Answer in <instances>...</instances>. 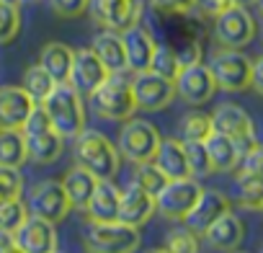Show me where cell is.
<instances>
[{"mask_svg":"<svg viewBox=\"0 0 263 253\" xmlns=\"http://www.w3.org/2000/svg\"><path fill=\"white\" fill-rule=\"evenodd\" d=\"M75 160L78 166L88 168L98 181H114L121 166V155L116 145L96 130H83L75 137Z\"/></svg>","mask_w":263,"mask_h":253,"instance_id":"1","label":"cell"},{"mask_svg":"<svg viewBox=\"0 0 263 253\" xmlns=\"http://www.w3.org/2000/svg\"><path fill=\"white\" fill-rule=\"evenodd\" d=\"M52 119V130L65 137V140H75L83 130H85V103H83V93H78L70 83H57L54 91L49 93V98L42 103Z\"/></svg>","mask_w":263,"mask_h":253,"instance_id":"2","label":"cell"},{"mask_svg":"<svg viewBox=\"0 0 263 253\" xmlns=\"http://www.w3.org/2000/svg\"><path fill=\"white\" fill-rule=\"evenodd\" d=\"M88 98H90L93 111L106 121H126L137 111L132 83L126 78H121V73H111Z\"/></svg>","mask_w":263,"mask_h":253,"instance_id":"3","label":"cell"},{"mask_svg":"<svg viewBox=\"0 0 263 253\" xmlns=\"http://www.w3.org/2000/svg\"><path fill=\"white\" fill-rule=\"evenodd\" d=\"M83 245L88 253H135L140 248V227H132L121 220H88L83 230Z\"/></svg>","mask_w":263,"mask_h":253,"instance_id":"4","label":"cell"},{"mask_svg":"<svg viewBox=\"0 0 263 253\" xmlns=\"http://www.w3.org/2000/svg\"><path fill=\"white\" fill-rule=\"evenodd\" d=\"M209 70L214 75L217 91L227 93H242L250 88V75H253V60L242 55L240 49H217L209 60Z\"/></svg>","mask_w":263,"mask_h":253,"instance_id":"5","label":"cell"},{"mask_svg":"<svg viewBox=\"0 0 263 253\" xmlns=\"http://www.w3.org/2000/svg\"><path fill=\"white\" fill-rule=\"evenodd\" d=\"M212 124H214V132H222L235 142L240 158L260 145L255 137V124H253L250 114L237 103H219L212 114Z\"/></svg>","mask_w":263,"mask_h":253,"instance_id":"6","label":"cell"},{"mask_svg":"<svg viewBox=\"0 0 263 253\" xmlns=\"http://www.w3.org/2000/svg\"><path fill=\"white\" fill-rule=\"evenodd\" d=\"M160 145V132L155 124L145 119H126V124L119 132V155L129 163H145L155 158V150Z\"/></svg>","mask_w":263,"mask_h":253,"instance_id":"7","label":"cell"},{"mask_svg":"<svg viewBox=\"0 0 263 253\" xmlns=\"http://www.w3.org/2000/svg\"><path fill=\"white\" fill-rule=\"evenodd\" d=\"M258 34L255 19L245 6H230L219 16H214V39L227 49H242L248 47Z\"/></svg>","mask_w":263,"mask_h":253,"instance_id":"8","label":"cell"},{"mask_svg":"<svg viewBox=\"0 0 263 253\" xmlns=\"http://www.w3.org/2000/svg\"><path fill=\"white\" fill-rule=\"evenodd\" d=\"M201 191H204V186L194 176L168 181L163 186V191L155 196V212H160L165 220L181 222L191 212V207L196 204V199H199Z\"/></svg>","mask_w":263,"mask_h":253,"instance_id":"9","label":"cell"},{"mask_svg":"<svg viewBox=\"0 0 263 253\" xmlns=\"http://www.w3.org/2000/svg\"><path fill=\"white\" fill-rule=\"evenodd\" d=\"M88 11L98 26L121 34L142 21L145 0H90Z\"/></svg>","mask_w":263,"mask_h":253,"instance_id":"10","label":"cell"},{"mask_svg":"<svg viewBox=\"0 0 263 253\" xmlns=\"http://www.w3.org/2000/svg\"><path fill=\"white\" fill-rule=\"evenodd\" d=\"M129 83H132V93H135L137 109H142V111H160V109L171 106L176 98V83L171 78L153 73V70L135 73V78Z\"/></svg>","mask_w":263,"mask_h":253,"instance_id":"11","label":"cell"},{"mask_svg":"<svg viewBox=\"0 0 263 253\" xmlns=\"http://www.w3.org/2000/svg\"><path fill=\"white\" fill-rule=\"evenodd\" d=\"M70 202L57 178H44L29 191V214L42 217L52 225L62 222L70 214Z\"/></svg>","mask_w":263,"mask_h":253,"instance_id":"12","label":"cell"},{"mask_svg":"<svg viewBox=\"0 0 263 253\" xmlns=\"http://www.w3.org/2000/svg\"><path fill=\"white\" fill-rule=\"evenodd\" d=\"M173 83H176V96L183 98L191 106H201V103L212 101L214 93H217L214 75H212L209 65H204V62L181 67V73L176 75Z\"/></svg>","mask_w":263,"mask_h":253,"instance_id":"13","label":"cell"},{"mask_svg":"<svg viewBox=\"0 0 263 253\" xmlns=\"http://www.w3.org/2000/svg\"><path fill=\"white\" fill-rule=\"evenodd\" d=\"M108 75H111V73L106 70V65L98 60V55H96L90 47L75 49V52H72V67H70L67 83H70L78 93L90 96Z\"/></svg>","mask_w":263,"mask_h":253,"instance_id":"14","label":"cell"},{"mask_svg":"<svg viewBox=\"0 0 263 253\" xmlns=\"http://www.w3.org/2000/svg\"><path fill=\"white\" fill-rule=\"evenodd\" d=\"M232 209V202H230V196L227 194H222V191H217V189H204L201 194H199V199H196V204L191 207V212L181 220L186 227H191L199 238L206 232V227L214 222V220H219L224 212H230Z\"/></svg>","mask_w":263,"mask_h":253,"instance_id":"15","label":"cell"},{"mask_svg":"<svg viewBox=\"0 0 263 253\" xmlns=\"http://www.w3.org/2000/svg\"><path fill=\"white\" fill-rule=\"evenodd\" d=\"M16 248H21L24 253H52L57 250V230L52 222L29 214L24 220V225L13 232Z\"/></svg>","mask_w":263,"mask_h":253,"instance_id":"16","label":"cell"},{"mask_svg":"<svg viewBox=\"0 0 263 253\" xmlns=\"http://www.w3.org/2000/svg\"><path fill=\"white\" fill-rule=\"evenodd\" d=\"M121 44H124L126 70H132V73L150 70V60H153V52H155L158 44L142 24H135L126 31H121Z\"/></svg>","mask_w":263,"mask_h":253,"instance_id":"17","label":"cell"},{"mask_svg":"<svg viewBox=\"0 0 263 253\" xmlns=\"http://www.w3.org/2000/svg\"><path fill=\"white\" fill-rule=\"evenodd\" d=\"M153 214H155V196L140 189L135 181L119 191V220L121 222L132 227H142Z\"/></svg>","mask_w":263,"mask_h":253,"instance_id":"18","label":"cell"},{"mask_svg":"<svg viewBox=\"0 0 263 253\" xmlns=\"http://www.w3.org/2000/svg\"><path fill=\"white\" fill-rule=\"evenodd\" d=\"M34 106L21 85H0V130H21Z\"/></svg>","mask_w":263,"mask_h":253,"instance_id":"19","label":"cell"},{"mask_svg":"<svg viewBox=\"0 0 263 253\" xmlns=\"http://www.w3.org/2000/svg\"><path fill=\"white\" fill-rule=\"evenodd\" d=\"M201 238H204L214 250L230 253V250L240 248V243L245 240V225H242V220L230 209V212H224L219 220H214Z\"/></svg>","mask_w":263,"mask_h":253,"instance_id":"20","label":"cell"},{"mask_svg":"<svg viewBox=\"0 0 263 253\" xmlns=\"http://www.w3.org/2000/svg\"><path fill=\"white\" fill-rule=\"evenodd\" d=\"M153 163L165 173L168 181L189 178L191 176L189 160H186V150H183V140H178V137H160V145L155 150Z\"/></svg>","mask_w":263,"mask_h":253,"instance_id":"21","label":"cell"},{"mask_svg":"<svg viewBox=\"0 0 263 253\" xmlns=\"http://www.w3.org/2000/svg\"><path fill=\"white\" fill-rule=\"evenodd\" d=\"M60 184H62V189H65V194H67L70 207L85 212V207H88V202H90V196H93V191H96V186H98V178H96L88 168H83V166L75 163L72 168H67V173L62 176Z\"/></svg>","mask_w":263,"mask_h":253,"instance_id":"22","label":"cell"},{"mask_svg":"<svg viewBox=\"0 0 263 253\" xmlns=\"http://www.w3.org/2000/svg\"><path fill=\"white\" fill-rule=\"evenodd\" d=\"M88 220L96 222H114L119 220V189L114 186V181H98L88 207H85Z\"/></svg>","mask_w":263,"mask_h":253,"instance_id":"23","label":"cell"},{"mask_svg":"<svg viewBox=\"0 0 263 253\" xmlns=\"http://www.w3.org/2000/svg\"><path fill=\"white\" fill-rule=\"evenodd\" d=\"M90 49L98 55V60L106 65L108 73H124L126 70V57H124V44H121V34L116 31H98L93 37Z\"/></svg>","mask_w":263,"mask_h":253,"instance_id":"24","label":"cell"},{"mask_svg":"<svg viewBox=\"0 0 263 253\" xmlns=\"http://www.w3.org/2000/svg\"><path fill=\"white\" fill-rule=\"evenodd\" d=\"M204 148L209 153V160H212V168L214 173H230L240 166V153L235 148V142L222 135V132H212L206 140H204Z\"/></svg>","mask_w":263,"mask_h":253,"instance_id":"25","label":"cell"},{"mask_svg":"<svg viewBox=\"0 0 263 253\" xmlns=\"http://www.w3.org/2000/svg\"><path fill=\"white\" fill-rule=\"evenodd\" d=\"M72 52L67 44L62 42H49L44 44L42 55H39V65L57 80V83H67L70 78V67H72Z\"/></svg>","mask_w":263,"mask_h":253,"instance_id":"26","label":"cell"},{"mask_svg":"<svg viewBox=\"0 0 263 253\" xmlns=\"http://www.w3.org/2000/svg\"><path fill=\"white\" fill-rule=\"evenodd\" d=\"M62 150H65V137H60L54 130L26 137V155H29V160H34L39 166L54 163L62 155Z\"/></svg>","mask_w":263,"mask_h":253,"instance_id":"27","label":"cell"},{"mask_svg":"<svg viewBox=\"0 0 263 253\" xmlns=\"http://www.w3.org/2000/svg\"><path fill=\"white\" fill-rule=\"evenodd\" d=\"M232 196L245 209H260L263 207V176L253 173V171H240L237 168Z\"/></svg>","mask_w":263,"mask_h":253,"instance_id":"28","label":"cell"},{"mask_svg":"<svg viewBox=\"0 0 263 253\" xmlns=\"http://www.w3.org/2000/svg\"><path fill=\"white\" fill-rule=\"evenodd\" d=\"M29 160L26 137L21 130H0V166L21 168Z\"/></svg>","mask_w":263,"mask_h":253,"instance_id":"29","label":"cell"},{"mask_svg":"<svg viewBox=\"0 0 263 253\" xmlns=\"http://www.w3.org/2000/svg\"><path fill=\"white\" fill-rule=\"evenodd\" d=\"M54 85H57V80H54L39 62L31 65V67H26V73H24V78H21V88L31 96L34 103H44V101L49 98V93L54 91Z\"/></svg>","mask_w":263,"mask_h":253,"instance_id":"30","label":"cell"},{"mask_svg":"<svg viewBox=\"0 0 263 253\" xmlns=\"http://www.w3.org/2000/svg\"><path fill=\"white\" fill-rule=\"evenodd\" d=\"M178 132L183 142H204L212 132H214V124H212V114L204 111H189L181 116L178 124Z\"/></svg>","mask_w":263,"mask_h":253,"instance_id":"31","label":"cell"},{"mask_svg":"<svg viewBox=\"0 0 263 253\" xmlns=\"http://www.w3.org/2000/svg\"><path fill=\"white\" fill-rule=\"evenodd\" d=\"M132 181H135L140 189H145L147 194L158 196L163 191V186L168 184L165 173L153 163V160H145V163H135V176H132Z\"/></svg>","mask_w":263,"mask_h":253,"instance_id":"32","label":"cell"},{"mask_svg":"<svg viewBox=\"0 0 263 253\" xmlns=\"http://www.w3.org/2000/svg\"><path fill=\"white\" fill-rule=\"evenodd\" d=\"M163 248L168 253H199V235L191 227H186V225L171 227L165 232Z\"/></svg>","mask_w":263,"mask_h":253,"instance_id":"33","label":"cell"},{"mask_svg":"<svg viewBox=\"0 0 263 253\" xmlns=\"http://www.w3.org/2000/svg\"><path fill=\"white\" fill-rule=\"evenodd\" d=\"M150 70L158 73V75H163V78L176 80V75L181 73V65H178L176 49L168 47V44H158L155 52H153V60H150Z\"/></svg>","mask_w":263,"mask_h":253,"instance_id":"34","label":"cell"},{"mask_svg":"<svg viewBox=\"0 0 263 253\" xmlns=\"http://www.w3.org/2000/svg\"><path fill=\"white\" fill-rule=\"evenodd\" d=\"M183 150H186V160H189V171L194 178H206L214 173L212 168V160H209V153L204 148V142H183Z\"/></svg>","mask_w":263,"mask_h":253,"instance_id":"35","label":"cell"},{"mask_svg":"<svg viewBox=\"0 0 263 253\" xmlns=\"http://www.w3.org/2000/svg\"><path fill=\"white\" fill-rule=\"evenodd\" d=\"M26 217H29V207L21 199H6L0 204V230L16 232Z\"/></svg>","mask_w":263,"mask_h":253,"instance_id":"36","label":"cell"},{"mask_svg":"<svg viewBox=\"0 0 263 253\" xmlns=\"http://www.w3.org/2000/svg\"><path fill=\"white\" fill-rule=\"evenodd\" d=\"M21 31V11L18 6L3 3L0 0V44H8L18 37Z\"/></svg>","mask_w":263,"mask_h":253,"instance_id":"37","label":"cell"},{"mask_svg":"<svg viewBox=\"0 0 263 253\" xmlns=\"http://www.w3.org/2000/svg\"><path fill=\"white\" fill-rule=\"evenodd\" d=\"M24 191V176L18 168L0 166V199H21Z\"/></svg>","mask_w":263,"mask_h":253,"instance_id":"38","label":"cell"},{"mask_svg":"<svg viewBox=\"0 0 263 253\" xmlns=\"http://www.w3.org/2000/svg\"><path fill=\"white\" fill-rule=\"evenodd\" d=\"M52 130V119L47 114V109L42 103H36L31 109V114L26 116V121L21 124V132L24 137H34V135H42V132H49Z\"/></svg>","mask_w":263,"mask_h":253,"instance_id":"39","label":"cell"},{"mask_svg":"<svg viewBox=\"0 0 263 253\" xmlns=\"http://www.w3.org/2000/svg\"><path fill=\"white\" fill-rule=\"evenodd\" d=\"M49 3H52V11L60 19H78L88 11L90 0H49Z\"/></svg>","mask_w":263,"mask_h":253,"instance_id":"40","label":"cell"},{"mask_svg":"<svg viewBox=\"0 0 263 253\" xmlns=\"http://www.w3.org/2000/svg\"><path fill=\"white\" fill-rule=\"evenodd\" d=\"M150 6L158 13H173V16H183L189 11H194V0H150Z\"/></svg>","mask_w":263,"mask_h":253,"instance_id":"41","label":"cell"},{"mask_svg":"<svg viewBox=\"0 0 263 253\" xmlns=\"http://www.w3.org/2000/svg\"><path fill=\"white\" fill-rule=\"evenodd\" d=\"M176 57H178V65H181V67L196 65V62H201V44H199L196 39H189V42H183V44L176 49Z\"/></svg>","mask_w":263,"mask_h":253,"instance_id":"42","label":"cell"},{"mask_svg":"<svg viewBox=\"0 0 263 253\" xmlns=\"http://www.w3.org/2000/svg\"><path fill=\"white\" fill-rule=\"evenodd\" d=\"M240 171H253V173H260L263 176V145H258L255 150H250L248 155L240 158Z\"/></svg>","mask_w":263,"mask_h":253,"instance_id":"43","label":"cell"},{"mask_svg":"<svg viewBox=\"0 0 263 253\" xmlns=\"http://www.w3.org/2000/svg\"><path fill=\"white\" fill-rule=\"evenodd\" d=\"M232 3H230V0H194V8H199L204 16H219L224 8H230Z\"/></svg>","mask_w":263,"mask_h":253,"instance_id":"44","label":"cell"},{"mask_svg":"<svg viewBox=\"0 0 263 253\" xmlns=\"http://www.w3.org/2000/svg\"><path fill=\"white\" fill-rule=\"evenodd\" d=\"M250 88L258 93V96H263V55L253 62V75H250Z\"/></svg>","mask_w":263,"mask_h":253,"instance_id":"45","label":"cell"},{"mask_svg":"<svg viewBox=\"0 0 263 253\" xmlns=\"http://www.w3.org/2000/svg\"><path fill=\"white\" fill-rule=\"evenodd\" d=\"M16 245V240H13V232H8V230H0V253H6L8 248H13Z\"/></svg>","mask_w":263,"mask_h":253,"instance_id":"46","label":"cell"},{"mask_svg":"<svg viewBox=\"0 0 263 253\" xmlns=\"http://www.w3.org/2000/svg\"><path fill=\"white\" fill-rule=\"evenodd\" d=\"M230 3H232V6H245V8H248V6L255 3V0H230Z\"/></svg>","mask_w":263,"mask_h":253,"instance_id":"47","label":"cell"},{"mask_svg":"<svg viewBox=\"0 0 263 253\" xmlns=\"http://www.w3.org/2000/svg\"><path fill=\"white\" fill-rule=\"evenodd\" d=\"M6 253H24V250H21V248H16V245H13V248H8V250H6Z\"/></svg>","mask_w":263,"mask_h":253,"instance_id":"48","label":"cell"},{"mask_svg":"<svg viewBox=\"0 0 263 253\" xmlns=\"http://www.w3.org/2000/svg\"><path fill=\"white\" fill-rule=\"evenodd\" d=\"M147 253H168L165 248H153V250H147Z\"/></svg>","mask_w":263,"mask_h":253,"instance_id":"49","label":"cell"},{"mask_svg":"<svg viewBox=\"0 0 263 253\" xmlns=\"http://www.w3.org/2000/svg\"><path fill=\"white\" fill-rule=\"evenodd\" d=\"M255 6H258V11H260V16H263V0H255Z\"/></svg>","mask_w":263,"mask_h":253,"instance_id":"50","label":"cell"},{"mask_svg":"<svg viewBox=\"0 0 263 253\" xmlns=\"http://www.w3.org/2000/svg\"><path fill=\"white\" fill-rule=\"evenodd\" d=\"M3 3H11V6H21V0H3Z\"/></svg>","mask_w":263,"mask_h":253,"instance_id":"51","label":"cell"},{"mask_svg":"<svg viewBox=\"0 0 263 253\" xmlns=\"http://www.w3.org/2000/svg\"><path fill=\"white\" fill-rule=\"evenodd\" d=\"M230 253H248V250H237V248H235V250H230Z\"/></svg>","mask_w":263,"mask_h":253,"instance_id":"52","label":"cell"},{"mask_svg":"<svg viewBox=\"0 0 263 253\" xmlns=\"http://www.w3.org/2000/svg\"><path fill=\"white\" fill-rule=\"evenodd\" d=\"M52 253H62V250H52Z\"/></svg>","mask_w":263,"mask_h":253,"instance_id":"53","label":"cell"},{"mask_svg":"<svg viewBox=\"0 0 263 253\" xmlns=\"http://www.w3.org/2000/svg\"><path fill=\"white\" fill-rule=\"evenodd\" d=\"M0 204H3V199H0Z\"/></svg>","mask_w":263,"mask_h":253,"instance_id":"54","label":"cell"},{"mask_svg":"<svg viewBox=\"0 0 263 253\" xmlns=\"http://www.w3.org/2000/svg\"><path fill=\"white\" fill-rule=\"evenodd\" d=\"M260 209H263V207H260Z\"/></svg>","mask_w":263,"mask_h":253,"instance_id":"55","label":"cell"}]
</instances>
